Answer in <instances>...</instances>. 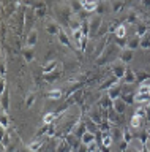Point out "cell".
Listing matches in <instances>:
<instances>
[{"label":"cell","instance_id":"cell-40","mask_svg":"<svg viewBox=\"0 0 150 152\" xmlns=\"http://www.w3.org/2000/svg\"><path fill=\"white\" fill-rule=\"evenodd\" d=\"M142 3L145 5V7H149V5H150V0H142Z\"/></svg>","mask_w":150,"mask_h":152},{"label":"cell","instance_id":"cell-26","mask_svg":"<svg viewBox=\"0 0 150 152\" xmlns=\"http://www.w3.org/2000/svg\"><path fill=\"white\" fill-rule=\"evenodd\" d=\"M112 141H114V140H112V136L109 135V133H107V135L103 136V140H101V146H103V147H111V146H112Z\"/></svg>","mask_w":150,"mask_h":152},{"label":"cell","instance_id":"cell-35","mask_svg":"<svg viewBox=\"0 0 150 152\" xmlns=\"http://www.w3.org/2000/svg\"><path fill=\"white\" fill-rule=\"evenodd\" d=\"M87 147H88V152H96V151H98V141L90 142V144H88Z\"/></svg>","mask_w":150,"mask_h":152},{"label":"cell","instance_id":"cell-12","mask_svg":"<svg viewBox=\"0 0 150 152\" xmlns=\"http://www.w3.org/2000/svg\"><path fill=\"white\" fill-rule=\"evenodd\" d=\"M36 41H38V32L35 30H32L29 33V37H27V41H25V46H30V48H33L36 45Z\"/></svg>","mask_w":150,"mask_h":152},{"label":"cell","instance_id":"cell-18","mask_svg":"<svg viewBox=\"0 0 150 152\" xmlns=\"http://www.w3.org/2000/svg\"><path fill=\"white\" fill-rule=\"evenodd\" d=\"M109 135L112 136V140H114V141H120V140H123V132L119 130L117 127H112V128H111Z\"/></svg>","mask_w":150,"mask_h":152},{"label":"cell","instance_id":"cell-27","mask_svg":"<svg viewBox=\"0 0 150 152\" xmlns=\"http://www.w3.org/2000/svg\"><path fill=\"white\" fill-rule=\"evenodd\" d=\"M86 125H87V130H88V132H92V133H96V125H98V124H95V122H93L90 117H87V121H86Z\"/></svg>","mask_w":150,"mask_h":152},{"label":"cell","instance_id":"cell-38","mask_svg":"<svg viewBox=\"0 0 150 152\" xmlns=\"http://www.w3.org/2000/svg\"><path fill=\"white\" fill-rule=\"evenodd\" d=\"M98 13H103V11H106V5L104 3H101V5H98V10H96Z\"/></svg>","mask_w":150,"mask_h":152},{"label":"cell","instance_id":"cell-20","mask_svg":"<svg viewBox=\"0 0 150 152\" xmlns=\"http://www.w3.org/2000/svg\"><path fill=\"white\" fill-rule=\"evenodd\" d=\"M109 2H111V10H112V13H119L120 10L125 7L122 0H109Z\"/></svg>","mask_w":150,"mask_h":152},{"label":"cell","instance_id":"cell-6","mask_svg":"<svg viewBox=\"0 0 150 152\" xmlns=\"http://www.w3.org/2000/svg\"><path fill=\"white\" fill-rule=\"evenodd\" d=\"M112 108H114L119 114H123L125 109H126V102L120 97V98H117V100H114V102H112Z\"/></svg>","mask_w":150,"mask_h":152},{"label":"cell","instance_id":"cell-11","mask_svg":"<svg viewBox=\"0 0 150 152\" xmlns=\"http://www.w3.org/2000/svg\"><path fill=\"white\" fill-rule=\"evenodd\" d=\"M106 119H107V121H109L111 124L117 125V124H119V113H117L114 108H109V109H107V116H106Z\"/></svg>","mask_w":150,"mask_h":152},{"label":"cell","instance_id":"cell-17","mask_svg":"<svg viewBox=\"0 0 150 152\" xmlns=\"http://www.w3.org/2000/svg\"><path fill=\"white\" fill-rule=\"evenodd\" d=\"M46 30H48V33H51V35H59L60 27L54 21H49L48 24H46Z\"/></svg>","mask_w":150,"mask_h":152},{"label":"cell","instance_id":"cell-13","mask_svg":"<svg viewBox=\"0 0 150 152\" xmlns=\"http://www.w3.org/2000/svg\"><path fill=\"white\" fill-rule=\"evenodd\" d=\"M67 141H68V144L71 146V147H79V146L82 144V142H81V138L76 136L74 133H70V135L67 136Z\"/></svg>","mask_w":150,"mask_h":152},{"label":"cell","instance_id":"cell-24","mask_svg":"<svg viewBox=\"0 0 150 152\" xmlns=\"http://www.w3.org/2000/svg\"><path fill=\"white\" fill-rule=\"evenodd\" d=\"M41 144H43V140H35L33 142H30V144L27 146V149H29L30 152H36L41 147Z\"/></svg>","mask_w":150,"mask_h":152},{"label":"cell","instance_id":"cell-39","mask_svg":"<svg viewBox=\"0 0 150 152\" xmlns=\"http://www.w3.org/2000/svg\"><path fill=\"white\" fill-rule=\"evenodd\" d=\"M88 3V0H79V5H81V7L84 8V7H86V5Z\"/></svg>","mask_w":150,"mask_h":152},{"label":"cell","instance_id":"cell-22","mask_svg":"<svg viewBox=\"0 0 150 152\" xmlns=\"http://www.w3.org/2000/svg\"><path fill=\"white\" fill-rule=\"evenodd\" d=\"M98 5H100V3L95 2V0H88V3L82 10H84V11H87V13H93L95 10H98Z\"/></svg>","mask_w":150,"mask_h":152},{"label":"cell","instance_id":"cell-33","mask_svg":"<svg viewBox=\"0 0 150 152\" xmlns=\"http://www.w3.org/2000/svg\"><path fill=\"white\" fill-rule=\"evenodd\" d=\"M35 103V94H29L27 95V100H25V104L27 106H32Z\"/></svg>","mask_w":150,"mask_h":152},{"label":"cell","instance_id":"cell-15","mask_svg":"<svg viewBox=\"0 0 150 152\" xmlns=\"http://www.w3.org/2000/svg\"><path fill=\"white\" fill-rule=\"evenodd\" d=\"M131 59H133V51L128 49V48H125V49H122V54H120V60H123L125 64H130Z\"/></svg>","mask_w":150,"mask_h":152},{"label":"cell","instance_id":"cell-1","mask_svg":"<svg viewBox=\"0 0 150 152\" xmlns=\"http://www.w3.org/2000/svg\"><path fill=\"white\" fill-rule=\"evenodd\" d=\"M111 70H112V75H114L117 79H123L125 71H126V64L120 59L114 60V62H111Z\"/></svg>","mask_w":150,"mask_h":152},{"label":"cell","instance_id":"cell-8","mask_svg":"<svg viewBox=\"0 0 150 152\" xmlns=\"http://www.w3.org/2000/svg\"><path fill=\"white\" fill-rule=\"evenodd\" d=\"M123 81H125V84H133V83L138 81V75H136L131 68H126L125 76H123Z\"/></svg>","mask_w":150,"mask_h":152},{"label":"cell","instance_id":"cell-28","mask_svg":"<svg viewBox=\"0 0 150 152\" xmlns=\"http://www.w3.org/2000/svg\"><path fill=\"white\" fill-rule=\"evenodd\" d=\"M136 35L139 38H142L144 35H147V26H144V24H139L138 28H136Z\"/></svg>","mask_w":150,"mask_h":152},{"label":"cell","instance_id":"cell-34","mask_svg":"<svg viewBox=\"0 0 150 152\" xmlns=\"http://www.w3.org/2000/svg\"><path fill=\"white\" fill-rule=\"evenodd\" d=\"M2 108H3V111H7V108H8V103H7V90H5V92H2Z\"/></svg>","mask_w":150,"mask_h":152},{"label":"cell","instance_id":"cell-16","mask_svg":"<svg viewBox=\"0 0 150 152\" xmlns=\"http://www.w3.org/2000/svg\"><path fill=\"white\" fill-rule=\"evenodd\" d=\"M142 119H144V117H141V116H138V114H134V116L131 117V122H130V127H131V130H136V128H141V125H142Z\"/></svg>","mask_w":150,"mask_h":152},{"label":"cell","instance_id":"cell-4","mask_svg":"<svg viewBox=\"0 0 150 152\" xmlns=\"http://www.w3.org/2000/svg\"><path fill=\"white\" fill-rule=\"evenodd\" d=\"M107 95H109L112 100L120 98V97H122V86H120L119 83H115L111 89H107Z\"/></svg>","mask_w":150,"mask_h":152},{"label":"cell","instance_id":"cell-3","mask_svg":"<svg viewBox=\"0 0 150 152\" xmlns=\"http://www.w3.org/2000/svg\"><path fill=\"white\" fill-rule=\"evenodd\" d=\"M88 117H90V119H92V121L95 122V124H98V125H100V124L103 122L101 108H100V106H95V108H92V109H90V113H88Z\"/></svg>","mask_w":150,"mask_h":152},{"label":"cell","instance_id":"cell-42","mask_svg":"<svg viewBox=\"0 0 150 152\" xmlns=\"http://www.w3.org/2000/svg\"><path fill=\"white\" fill-rule=\"evenodd\" d=\"M147 119H150V108L147 109Z\"/></svg>","mask_w":150,"mask_h":152},{"label":"cell","instance_id":"cell-36","mask_svg":"<svg viewBox=\"0 0 150 152\" xmlns=\"http://www.w3.org/2000/svg\"><path fill=\"white\" fill-rule=\"evenodd\" d=\"M54 68H55V62H49V65H46L43 71H44V75H48V71H52Z\"/></svg>","mask_w":150,"mask_h":152},{"label":"cell","instance_id":"cell-44","mask_svg":"<svg viewBox=\"0 0 150 152\" xmlns=\"http://www.w3.org/2000/svg\"><path fill=\"white\" fill-rule=\"evenodd\" d=\"M104 2H106V0H104Z\"/></svg>","mask_w":150,"mask_h":152},{"label":"cell","instance_id":"cell-37","mask_svg":"<svg viewBox=\"0 0 150 152\" xmlns=\"http://www.w3.org/2000/svg\"><path fill=\"white\" fill-rule=\"evenodd\" d=\"M76 152H88V147H87L86 144H81V146L78 147V151H76Z\"/></svg>","mask_w":150,"mask_h":152},{"label":"cell","instance_id":"cell-31","mask_svg":"<svg viewBox=\"0 0 150 152\" xmlns=\"http://www.w3.org/2000/svg\"><path fill=\"white\" fill-rule=\"evenodd\" d=\"M55 117H57V114H55V113H48V114L44 116L43 121H44V124H48V125H51V122H52Z\"/></svg>","mask_w":150,"mask_h":152},{"label":"cell","instance_id":"cell-41","mask_svg":"<svg viewBox=\"0 0 150 152\" xmlns=\"http://www.w3.org/2000/svg\"><path fill=\"white\" fill-rule=\"evenodd\" d=\"M103 152H109V147H103Z\"/></svg>","mask_w":150,"mask_h":152},{"label":"cell","instance_id":"cell-29","mask_svg":"<svg viewBox=\"0 0 150 152\" xmlns=\"http://www.w3.org/2000/svg\"><path fill=\"white\" fill-rule=\"evenodd\" d=\"M141 48H142V49H149L150 48V37L149 35H144L141 38Z\"/></svg>","mask_w":150,"mask_h":152},{"label":"cell","instance_id":"cell-9","mask_svg":"<svg viewBox=\"0 0 150 152\" xmlns=\"http://www.w3.org/2000/svg\"><path fill=\"white\" fill-rule=\"evenodd\" d=\"M93 141H96V135H95V133H92V132H88V130L84 133L82 138H81V142H82V144H86V146H88Z\"/></svg>","mask_w":150,"mask_h":152},{"label":"cell","instance_id":"cell-2","mask_svg":"<svg viewBox=\"0 0 150 152\" xmlns=\"http://www.w3.org/2000/svg\"><path fill=\"white\" fill-rule=\"evenodd\" d=\"M87 21H88V26H90V33H100V27H101L100 14H92Z\"/></svg>","mask_w":150,"mask_h":152},{"label":"cell","instance_id":"cell-5","mask_svg":"<svg viewBox=\"0 0 150 152\" xmlns=\"http://www.w3.org/2000/svg\"><path fill=\"white\" fill-rule=\"evenodd\" d=\"M134 103H138V104L150 103V94H145V92H136V94H134Z\"/></svg>","mask_w":150,"mask_h":152},{"label":"cell","instance_id":"cell-19","mask_svg":"<svg viewBox=\"0 0 150 152\" xmlns=\"http://www.w3.org/2000/svg\"><path fill=\"white\" fill-rule=\"evenodd\" d=\"M59 41L62 43V45L68 46V48H71V46H73L71 40H70V38H68V35H67V33H65L63 30H60V32H59Z\"/></svg>","mask_w":150,"mask_h":152},{"label":"cell","instance_id":"cell-7","mask_svg":"<svg viewBox=\"0 0 150 152\" xmlns=\"http://www.w3.org/2000/svg\"><path fill=\"white\" fill-rule=\"evenodd\" d=\"M112 102H114V100H112L107 94H104V95H103V97L100 98V103H98V106H100L101 109H106V111H107L109 108H112Z\"/></svg>","mask_w":150,"mask_h":152},{"label":"cell","instance_id":"cell-43","mask_svg":"<svg viewBox=\"0 0 150 152\" xmlns=\"http://www.w3.org/2000/svg\"><path fill=\"white\" fill-rule=\"evenodd\" d=\"M70 152H74V151H70Z\"/></svg>","mask_w":150,"mask_h":152},{"label":"cell","instance_id":"cell-23","mask_svg":"<svg viewBox=\"0 0 150 152\" xmlns=\"http://www.w3.org/2000/svg\"><path fill=\"white\" fill-rule=\"evenodd\" d=\"M114 35H115V38H125V35H126V26L125 24H120V26L115 28Z\"/></svg>","mask_w":150,"mask_h":152},{"label":"cell","instance_id":"cell-10","mask_svg":"<svg viewBox=\"0 0 150 152\" xmlns=\"http://www.w3.org/2000/svg\"><path fill=\"white\" fill-rule=\"evenodd\" d=\"M126 48H128V49H131V51H134V49H138V48H141V38H139L138 35L128 38V45H126Z\"/></svg>","mask_w":150,"mask_h":152},{"label":"cell","instance_id":"cell-32","mask_svg":"<svg viewBox=\"0 0 150 152\" xmlns=\"http://www.w3.org/2000/svg\"><path fill=\"white\" fill-rule=\"evenodd\" d=\"M7 127H8V114H7V111H3L2 113V128L5 130Z\"/></svg>","mask_w":150,"mask_h":152},{"label":"cell","instance_id":"cell-30","mask_svg":"<svg viewBox=\"0 0 150 152\" xmlns=\"http://www.w3.org/2000/svg\"><path fill=\"white\" fill-rule=\"evenodd\" d=\"M81 30H82V33H84V37H88V33H90V26H88V21H82Z\"/></svg>","mask_w":150,"mask_h":152},{"label":"cell","instance_id":"cell-14","mask_svg":"<svg viewBox=\"0 0 150 152\" xmlns=\"http://www.w3.org/2000/svg\"><path fill=\"white\" fill-rule=\"evenodd\" d=\"M22 54H24V59H25L27 64H30V62L33 60V57H35L33 48H30V46H25V48H24V51H22Z\"/></svg>","mask_w":150,"mask_h":152},{"label":"cell","instance_id":"cell-21","mask_svg":"<svg viewBox=\"0 0 150 152\" xmlns=\"http://www.w3.org/2000/svg\"><path fill=\"white\" fill-rule=\"evenodd\" d=\"M117 81H119V79H117L115 76H114V78H109L107 81H104V83H103V84L100 86V90H107V89H111L112 86H114V84L117 83Z\"/></svg>","mask_w":150,"mask_h":152},{"label":"cell","instance_id":"cell-25","mask_svg":"<svg viewBox=\"0 0 150 152\" xmlns=\"http://www.w3.org/2000/svg\"><path fill=\"white\" fill-rule=\"evenodd\" d=\"M48 97H49L51 100H60V98H62V90H60V89L49 90V92H48Z\"/></svg>","mask_w":150,"mask_h":152}]
</instances>
